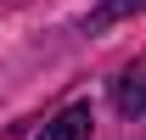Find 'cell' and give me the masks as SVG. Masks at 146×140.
<instances>
[{"label":"cell","mask_w":146,"mask_h":140,"mask_svg":"<svg viewBox=\"0 0 146 140\" xmlns=\"http://www.w3.org/2000/svg\"><path fill=\"white\" fill-rule=\"evenodd\" d=\"M135 6H141V0H107L101 11H90V34H101L112 17H124V11H135Z\"/></svg>","instance_id":"3"},{"label":"cell","mask_w":146,"mask_h":140,"mask_svg":"<svg viewBox=\"0 0 146 140\" xmlns=\"http://www.w3.org/2000/svg\"><path fill=\"white\" fill-rule=\"evenodd\" d=\"M39 140H90V106H68V112H56V118L45 123Z\"/></svg>","instance_id":"2"},{"label":"cell","mask_w":146,"mask_h":140,"mask_svg":"<svg viewBox=\"0 0 146 140\" xmlns=\"http://www.w3.org/2000/svg\"><path fill=\"white\" fill-rule=\"evenodd\" d=\"M112 101H118V112H124V118H146V62H135V67L118 73Z\"/></svg>","instance_id":"1"}]
</instances>
